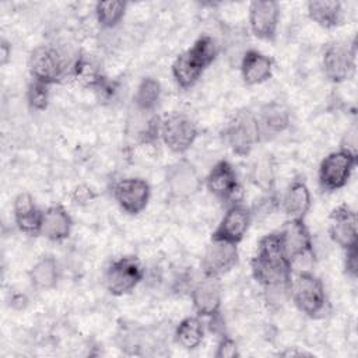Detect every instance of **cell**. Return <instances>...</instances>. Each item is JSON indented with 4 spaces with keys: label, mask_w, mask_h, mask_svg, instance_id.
Returning a JSON list of instances; mask_svg holds the SVG:
<instances>
[{
    "label": "cell",
    "mask_w": 358,
    "mask_h": 358,
    "mask_svg": "<svg viewBox=\"0 0 358 358\" xmlns=\"http://www.w3.org/2000/svg\"><path fill=\"white\" fill-rule=\"evenodd\" d=\"M253 278L264 288H288L292 274L291 263L284 252L278 231L264 235L250 262Z\"/></svg>",
    "instance_id": "6da1fadb"
},
{
    "label": "cell",
    "mask_w": 358,
    "mask_h": 358,
    "mask_svg": "<svg viewBox=\"0 0 358 358\" xmlns=\"http://www.w3.org/2000/svg\"><path fill=\"white\" fill-rule=\"evenodd\" d=\"M217 56L218 46L214 38L210 35L199 36L187 50L175 57L171 67L175 83L183 90L192 88Z\"/></svg>",
    "instance_id": "7a4b0ae2"
},
{
    "label": "cell",
    "mask_w": 358,
    "mask_h": 358,
    "mask_svg": "<svg viewBox=\"0 0 358 358\" xmlns=\"http://www.w3.org/2000/svg\"><path fill=\"white\" fill-rule=\"evenodd\" d=\"M289 296L295 306L312 319L324 316L327 312V295L319 277L309 270L292 271L289 280Z\"/></svg>",
    "instance_id": "3957f363"
},
{
    "label": "cell",
    "mask_w": 358,
    "mask_h": 358,
    "mask_svg": "<svg viewBox=\"0 0 358 358\" xmlns=\"http://www.w3.org/2000/svg\"><path fill=\"white\" fill-rule=\"evenodd\" d=\"M222 138L231 151L239 157H246L262 140L256 115L248 109L238 110L225 124Z\"/></svg>",
    "instance_id": "277c9868"
},
{
    "label": "cell",
    "mask_w": 358,
    "mask_h": 358,
    "mask_svg": "<svg viewBox=\"0 0 358 358\" xmlns=\"http://www.w3.org/2000/svg\"><path fill=\"white\" fill-rule=\"evenodd\" d=\"M357 166V152L340 148L323 158L319 165V185L326 192H334L347 185Z\"/></svg>",
    "instance_id": "5b68a950"
},
{
    "label": "cell",
    "mask_w": 358,
    "mask_h": 358,
    "mask_svg": "<svg viewBox=\"0 0 358 358\" xmlns=\"http://www.w3.org/2000/svg\"><path fill=\"white\" fill-rule=\"evenodd\" d=\"M144 278V268L134 256L113 260L103 273V285L109 294L122 296L131 292Z\"/></svg>",
    "instance_id": "8992f818"
},
{
    "label": "cell",
    "mask_w": 358,
    "mask_h": 358,
    "mask_svg": "<svg viewBox=\"0 0 358 358\" xmlns=\"http://www.w3.org/2000/svg\"><path fill=\"white\" fill-rule=\"evenodd\" d=\"M28 69L32 80L52 85L62 81L67 74V60L55 46L41 45L31 52Z\"/></svg>",
    "instance_id": "52a82bcc"
},
{
    "label": "cell",
    "mask_w": 358,
    "mask_h": 358,
    "mask_svg": "<svg viewBox=\"0 0 358 358\" xmlns=\"http://www.w3.org/2000/svg\"><path fill=\"white\" fill-rule=\"evenodd\" d=\"M355 42H331L324 48L322 69L326 78L334 84L350 80L355 73Z\"/></svg>",
    "instance_id": "ba28073f"
},
{
    "label": "cell",
    "mask_w": 358,
    "mask_h": 358,
    "mask_svg": "<svg viewBox=\"0 0 358 358\" xmlns=\"http://www.w3.org/2000/svg\"><path fill=\"white\" fill-rule=\"evenodd\" d=\"M199 130L196 123L185 113H171L161 120L159 137L165 147L175 154L186 152L196 141Z\"/></svg>",
    "instance_id": "9c48e42d"
},
{
    "label": "cell",
    "mask_w": 358,
    "mask_h": 358,
    "mask_svg": "<svg viewBox=\"0 0 358 358\" xmlns=\"http://www.w3.org/2000/svg\"><path fill=\"white\" fill-rule=\"evenodd\" d=\"M165 183L169 196L176 200L190 199L201 187V179L196 166L185 158L166 168Z\"/></svg>",
    "instance_id": "30bf717a"
},
{
    "label": "cell",
    "mask_w": 358,
    "mask_h": 358,
    "mask_svg": "<svg viewBox=\"0 0 358 358\" xmlns=\"http://www.w3.org/2000/svg\"><path fill=\"white\" fill-rule=\"evenodd\" d=\"M252 218L253 215L248 206L241 201L232 203L213 231L211 239L238 245L245 238Z\"/></svg>",
    "instance_id": "8fae6325"
},
{
    "label": "cell",
    "mask_w": 358,
    "mask_h": 358,
    "mask_svg": "<svg viewBox=\"0 0 358 358\" xmlns=\"http://www.w3.org/2000/svg\"><path fill=\"white\" fill-rule=\"evenodd\" d=\"M112 194L124 213L137 215L147 207L151 187L141 178H124L113 185Z\"/></svg>",
    "instance_id": "7c38bea8"
},
{
    "label": "cell",
    "mask_w": 358,
    "mask_h": 358,
    "mask_svg": "<svg viewBox=\"0 0 358 358\" xmlns=\"http://www.w3.org/2000/svg\"><path fill=\"white\" fill-rule=\"evenodd\" d=\"M278 234L292 268L295 263L312 256L313 242L303 220H288Z\"/></svg>",
    "instance_id": "4fadbf2b"
},
{
    "label": "cell",
    "mask_w": 358,
    "mask_h": 358,
    "mask_svg": "<svg viewBox=\"0 0 358 358\" xmlns=\"http://www.w3.org/2000/svg\"><path fill=\"white\" fill-rule=\"evenodd\" d=\"M238 259L239 253L236 245L211 239L201 257L203 274L204 277L220 278L236 266Z\"/></svg>",
    "instance_id": "5bb4252c"
},
{
    "label": "cell",
    "mask_w": 358,
    "mask_h": 358,
    "mask_svg": "<svg viewBox=\"0 0 358 358\" xmlns=\"http://www.w3.org/2000/svg\"><path fill=\"white\" fill-rule=\"evenodd\" d=\"M280 22V6L277 1H252L249 4V27L252 34L266 42H273Z\"/></svg>",
    "instance_id": "9a60e30c"
},
{
    "label": "cell",
    "mask_w": 358,
    "mask_h": 358,
    "mask_svg": "<svg viewBox=\"0 0 358 358\" xmlns=\"http://www.w3.org/2000/svg\"><path fill=\"white\" fill-rule=\"evenodd\" d=\"M207 190L221 201H235L241 190L238 175L231 162L218 161L206 178ZM238 203V201H235Z\"/></svg>",
    "instance_id": "2e32d148"
},
{
    "label": "cell",
    "mask_w": 358,
    "mask_h": 358,
    "mask_svg": "<svg viewBox=\"0 0 358 358\" xmlns=\"http://www.w3.org/2000/svg\"><path fill=\"white\" fill-rule=\"evenodd\" d=\"M357 213L350 206L340 204L330 214L329 235L344 250L357 248Z\"/></svg>",
    "instance_id": "e0dca14e"
},
{
    "label": "cell",
    "mask_w": 358,
    "mask_h": 358,
    "mask_svg": "<svg viewBox=\"0 0 358 358\" xmlns=\"http://www.w3.org/2000/svg\"><path fill=\"white\" fill-rule=\"evenodd\" d=\"M193 309L203 317H218L221 310L222 294L218 278L204 277L192 287L190 291Z\"/></svg>",
    "instance_id": "ac0fdd59"
},
{
    "label": "cell",
    "mask_w": 358,
    "mask_h": 358,
    "mask_svg": "<svg viewBox=\"0 0 358 358\" xmlns=\"http://www.w3.org/2000/svg\"><path fill=\"white\" fill-rule=\"evenodd\" d=\"M256 120L260 131V138L271 140L289 127L291 113L284 103L273 101L260 108L256 115Z\"/></svg>",
    "instance_id": "d6986e66"
},
{
    "label": "cell",
    "mask_w": 358,
    "mask_h": 358,
    "mask_svg": "<svg viewBox=\"0 0 358 358\" xmlns=\"http://www.w3.org/2000/svg\"><path fill=\"white\" fill-rule=\"evenodd\" d=\"M13 214L14 221L18 229L28 235H39L41 234V224H42V214L35 203V199L22 192L15 196L13 203Z\"/></svg>",
    "instance_id": "ffe728a7"
},
{
    "label": "cell",
    "mask_w": 358,
    "mask_h": 358,
    "mask_svg": "<svg viewBox=\"0 0 358 358\" xmlns=\"http://www.w3.org/2000/svg\"><path fill=\"white\" fill-rule=\"evenodd\" d=\"M241 76L246 85H259L273 74V60L256 49H248L241 56Z\"/></svg>",
    "instance_id": "44dd1931"
},
{
    "label": "cell",
    "mask_w": 358,
    "mask_h": 358,
    "mask_svg": "<svg viewBox=\"0 0 358 358\" xmlns=\"http://www.w3.org/2000/svg\"><path fill=\"white\" fill-rule=\"evenodd\" d=\"M310 190L302 179H294L285 189L280 207L288 220H303L310 208Z\"/></svg>",
    "instance_id": "7402d4cb"
},
{
    "label": "cell",
    "mask_w": 358,
    "mask_h": 358,
    "mask_svg": "<svg viewBox=\"0 0 358 358\" xmlns=\"http://www.w3.org/2000/svg\"><path fill=\"white\" fill-rule=\"evenodd\" d=\"M73 218L67 210L59 204L48 207L42 214L41 234L52 242H62L71 234Z\"/></svg>",
    "instance_id": "603a6c76"
},
{
    "label": "cell",
    "mask_w": 358,
    "mask_h": 358,
    "mask_svg": "<svg viewBox=\"0 0 358 358\" xmlns=\"http://www.w3.org/2000/svg\"><path fill=\"white\" fill-rule=\"evenodd\" d=\"M306 11L315 24L327 29L340 25L343 20V4L336 0H312Z\"/></svg>",
    "instance_id": "cb8c5ba5"
},
{
    "label": "cell",
    "mask_w": 358,
    "mask_h": 358,
    "mask_svg": "<svg viewBox=\"0 0 358 358\" xmlns=\"http://www.w3.org/2000/svg\"><path fill=\"white\" fill-rule=\"evenodd\" d=\"M29 280L32 285L38 289H50L56 287L59 277H60V268L57 260L50 256H42L36 263L31 267L29 273Z\"/></svg>",
    "instance_id": "d4e9b609"
},
{
    "label": "cell",
    "mask_w": 358,
    "mask_h": 358,
    "mask_svg": "<svg viewBox=\"0 0 358 358\" xmlns=\"http://www.w3.org/2000/svg\"><path fill=\"white\" fill-rule=\"evenodd\" d=\"M161 94L162 88L159 81L152 77H145L137 85V90L133 95V103L137 110L150 113L158 106Z\"/></svg>",
    "instance_id": "484cf974"
},
{
    "label": "cell",
    "mask_w": 358,
    "mask_h": 358,
    "mask_svg": "<svg viewBox=\"0 0 358 358\" xmlns=\"http://www.w3.org/2000/svg\"><path fill=\"white\" fill-rule=\"evenodd\" d=\"M204 337V327L199 317L187 316L179 322L175 329V340L176 343L186 348L194 350L197 348Z\"/></svg>",
    "instance_id": "4316f807"
},
{
    "label": "cell",
    "mask_w": 358,
    "mask_h": 358,
    "mask_svg": "<svg viewBox=\"0 0 358 358\" xmlns=\"http://www.w3.org/2000/svg\"><path fill=\"white\" fill-rule=\"evenodd\" d=\"M127 10L126 1H98L95 4V17L102 28L110 29L119 25Z\"/></svg>",
    "instance_id": "83f0119b"
},
{
    "label": "cell",
    "mask_w": 358,
    "mask_h": 358,
    "mask_svg": "<svg viewBox=\"0 0 358 358\" xmlns=\"http://www.w3.org/2000/svg\"><path fill=\"white\" fill-rule=\"evenodd\" d=\"M49 87L45 83L32 80L27 88V102L34 110H45L49 105Z\"/></svg>",
    "instance_id": "f1b7e54d"
},
{
    "label": "cell",
    "mask_w": 358,
    "mask_h": 358,
    "mask_svg": "<svg viewBox=\"0 0 358 358\" xmlns=\"http://www.w3.org/2000/svg\"><path fill=\"white\" fill-rule=\"evenodd\" d=\"M253 182L260 186L263 190L268 192L274 182V173L270 162L267 159L259 161L253 168Z\"/></svg>",
    "instance_id": "f546056e"
},
{
    "label": "cell",
    "mask_w": 358,
    "mask_h": 358,
    "mask_svg": "<svg viewBox=\"0 0 358 358\" xmlns=\"http://www.w3.org/2000/svg\"><path fill=\"white\" fill-rule=\"evenodd\" d=\"M214 355H215V358H235V357H239L238 345L231 337L222 336L218 345H217V351H215Z\"/></svg>",
    "instance_id": "4dcf8cb0"
},
{
    "label": "cell",
    "mask_w": 358,
    "mask_h": 358,
    "mask_svg": "<svg viewBox=\"0 0 358 358\" xmlns=\"http://www.w3.org/2000/svg\"><path fill=\"white\" fill-rule=\"evenodd\" d=\"M277 206H278V203H277L275 196L267 194V196L260 197L259 201L256 203V206L253 208H250V211H252V215H267L274 208H277Z\"/></svg>",
    "instance_id": "1f68e13d"
},
{
    "label": "cell",
    "mask_w": 358,
    "mask_h": 358,
    "mask_svg": "<svg viewBox=\"0 0 358 358\" xmlns=\"http://www.w3.org/2000/svg\"><path fill=\"white\" fill-rule=\"evenodd\" d=\"M344 270L348 277L357 278V274H358V250H357V248H351V249L345 250Z\"/></svg>",
    "instance_id": "d6a6232c"
},
{
    "label": "cell",
    "mask_w": 358,
    "mask_h": 358,
    "mask_svg": "<svg viewBox=\"0 0 358 358\" xmlns=\"http://www.w3.org/2000/svg\"><path fill=\"white\" fill-rule=\"evenodd\" d=\"M11 50H13L11 43L7 39L1 38V41H0V63H1V66H6L10 62Z\"/></svg>",
    "instance_id": "836d02e7"
},
{
    "label": "cell",
    "mask_w": 358,
    "mask_h": 358,
    "mask_svg": "<svg viewBox=\"0 0 358 358\" xmlns=\"http://www.w3.org/2000/svg\"><path fill=\"white\" fill-rule=\"evenodd\" d=\"M92 197H94L92 190L88 189V187L80 186V187H77V189L74 190V200H76V203H80V204H81V203H87V201H90Z\"/></svg>",
    "instance_id": "e575fe53"
}]
</instances>
